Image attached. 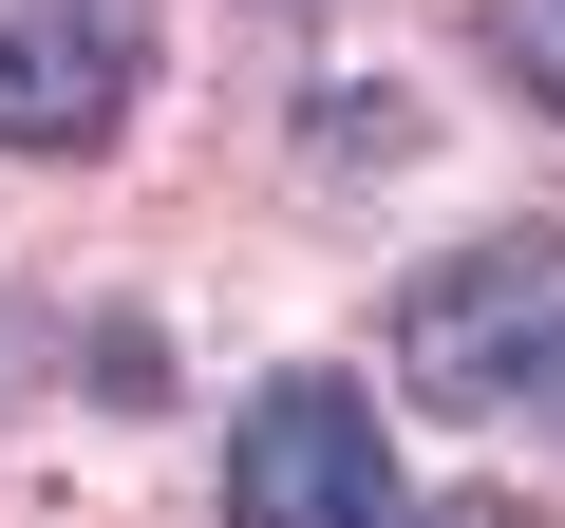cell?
<instances>
[{
    "instance_id": "6da1fadb",
    "label": "cell",
    "mask_w": 565,
    "mask_h": 528,
    "mask_svg": "<svg viewBox=\"0 0 565 528\" xmlns=\"http://www.w3.org/2000/svg\"><path fill=\"white\" fill-rule=\"evenodd\" d=\"M396 378L434 415H565V226H490L396 284Z\"/></svg>"
},
{
    "instance_id": "7a4b0ae2",
    "label": "cell",
    "mask_w": 565,
    "mask_h": 528,
    "mask_svg": "<svg viewBox=\"0 0 565 528\" xmlns=\"http://www.w3.org/2000/svg\"><path fill=\"white\" fill-rule=\"evenodd\" d=\"M226 528H396V434L359 378H264L226 434Z\"/></svg>"
},
{
    "instance_id": "3957f363",
    "label": "cell",
    "mask_w": 565,
    "mask_h": 528,
    "mask_svg": "<svg viewBox=\"0 0 565 528\" xmlns=\"http://www.w3.org/2000/svg\"><path fill=\"white\" fill-rule=\"evenodd\" d=\"M151 95V0H0V151H114Z\"/></svg>"
},
{
    "instance_id": "277c9868",
    "label": "cell",
    "mask_w": 565,
    "mask_h": 528,
    "mask_svg": "<svg viewBox=\"0 0 565 528\" xmlns=\"http://www.w3.org/2000/svg\"><path fill=\"white\" fill-rule=\"evenodd\" d=\"M490 57H509V76L565 114V0H490Z\"/></svg>"
},
{
    "instance_id": "5b68a950",
    "label": "cell",
    "mask_w": 565,
    "mask_h": 528,
    "mask_svg": "<svg viewBox=\"0 0 565 528\" xmlns=\"http://www.w3.org/2000/svg\"><path fill=\"white\" fill-rule=\"evenodd\" d=\"M415 528H546L527 490H452V509H415Z\"/></svg>"
}]
</instances>
